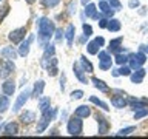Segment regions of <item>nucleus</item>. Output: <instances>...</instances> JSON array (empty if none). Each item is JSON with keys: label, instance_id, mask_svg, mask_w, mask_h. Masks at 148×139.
<instances>
[{"label": "nucleus", "instance_id": "nucleus-1", "mask_svg": "<svg viewBox=\"0 0 148 139\" xmlns=\"http://www.w3.org/2000/svg\"><path fill=\"white\" fill-rule=\"evenodd\" d=\"M54 32H56L54 22L49 20L48 17H42L39 20V40L42 42V43L49 42V39L53 37Z\"/></svg>", "mask_w": 148, "mask_h": 139}, {"label": "nucleus", "instance_id": "nucleus-2", "mask_svg": "<svg viewBox=\"0 0 148 139\" xmlns=\"http://www.w3.org/2000/svg\"><path fill=\"white\" fill-rule=\"evenodd\" d=\"M66 130L71 136H80L82 131H83V122H82V118L74 114L71 119L68 120L66 124Z\"/></svg>", "mask_w": 148, "mask_h": 139}, {"label": "nucleus", "instance_id": "nucleus-3", "mask_svg": "<svg viewBox=\"0 0 148 139\" xmlns=\"http://www.w3.org/2000/svg\"><path fill=\"white\" fill-rule=\"evenodd\" d=\"M54 116H56V110H48V111H45V113H42V118L39 120V124H37V133H42V131H45L46 127L49 125V122L54 119Z\"/></svg>", "mask_w": 148, "mask_h": 139}, {"label": "nucleus", "instance_id": "nucleus-4", "mask_svg": "<svg viewBox=\"0 0 148 139\" xmlns=\"http://www.w3.org/2000/svg\"><path fill=\"white\" fill-rule=\"evenodd\" d=\"M42 65L45 67V70L48 71V76L54 77L59 74V67H57V59L54 57H49V59H43L42 60Z\"/></svg>", "mask_w": 148, "mask_h": 139}, {"label": "nucleus", "instance_id": "nucleus-5", "mask_svg": "<svg viewBox=\"0 0 148 139\" xmlns=\"http://www.w3.org/2000/svg\"><path fill=\"white\" fill-rule=\"evenodd\" d=\"M14 67L12 60H8V59H0V79H6L11 73H14Z\"/></svg>", "mask_w": 148, "mask_h": 139}, {"label": "nucleus", "instance_id": "nucleus-6", "mask_svg": "<svg viewBox=\"0 0 148 139\" xmlns=\"http://www.w3.org/2000/svg\"><path fill=\"white\" fill-rule=\"evenodd\" d=\"M29 96H31V91H29V90H23V91L20 93V94L17 96L16 104L12 105V111H16V113H17V111L20 110L22 107H23V105H25L26 102H28V99H29Z\"/></svg>", "mask_w": 148, "mask_h": 139}, {"label": "nucleus", "instance_id": "nucleus-7", "mask_svg": "<svg viewBox=\"0 0 148 139\" xmlns=\"http://www.w3.org/2000/svg\"><path fill=\"white\" fill-rule=\"evenodd\" d=\"M25 34H26V30L25 28H17V30H14L9 32V40L12 42V43H20V42H23V39H25Z\"/></svg>", "mask_w": 148, "mask_h": 139}, {"label": "nucleus", "instance_id": "nucleus-8", "mask_svg": "<svg viewBox=\"0 0 148 139\" xmlns=\"http://www.w3.org/2000/svg\"><path fill=\"white\" fill-rule=\"evenodd\" d=\"M73 71H74V76H76L82 83H88V81H86V71L83 70L80 62H76L73 65Z\"/></svg>", "mask_w": 148, "mask_h": 139}, {"label": "nucleus", "instance_id": "nucleus-9", "mask_svg": "<svg viewBox=\"0 0 148 139\" xmlns=\"http://www.w3.org/2000/svg\"><path fill=\"white\" fill-rule=\"evenodd\" d=\"M123 37H117V39H113L110 42V46H108V51L110 53H114V54H120V53H125L127 50H123V46H120L122 43Z\"/></svg>", "mask_w": 148, "mask_h": 139}, {"label": "nucleus", "instance_id": "nucleus-10", "mask_svg": "<svg viewBox=\"0 0 148 139\" xmlns=\"http://www.w3.org/2000/svg\"><path fill=\"white\" fill-rule=\"evenodd\" d=\"M2 91H3V94H6V96H12L14 91H16V82L11 81V79L5 81L2 83Z\"/></svg>", "mask_w": 148, "mask_h": 139}, {"label": "nucleus", "instance_id": "nucleus-11", "mask_svg": "<svg viewBox=\"0 0 148 139\" xmlns=\"http://www.w3.org/2000/svg\"><path fill=\"white\" fill-rule=\"evenodd\" d=\"M96 119H97V125H99V134H106V133H108V130H110L108 120H106L103 116H100V114H97Z\"/></svg>", "mask_w": 148, "mask_h": 139}, {"label": "nucleus", "instance_id": "nucleus-12", "mask_svg": "<svg viewBox=\"0 0 148 139\" xmlns=\"http://www.w3.org/2000/svg\"><path fill=\"white\" fill-rule=\"evenodd\" d=\"M32 40H34V36H29L25 42H20V46H18V54H20L22 57L28 56V53H29V45H31Z\"/></svg>", "mask_w": 148, "mask_h": 139}, {"label": "nucleus", "instance_id": "nucleus-13", "mask_svg": "<svg viewBox=\"0 0 148 139\" xmlns=\"http://www.w3.org/2000/svg\"><path fill=\"white\" fill-rule=\"evenodd\" d=\"M99 9H97L96 5H92V3H88L86 6H85V16L86 17H91V19H96V20H99L100 19V14L97 12Z\"/></svg>", "mask_w": 148, "mask_h": 139}, {"label": "nucleus", "instance_id": "nucleus-14", "mask_svg": "<svg viewBox=\"0 0 148 139\" xmlns=\"http://www.w3.org/2000/svg\"><path fill=\"white\" fill-rule=\"evenodd\" d=\"M111 105L114 108H125L128 105V100L120 94V96H111Z\"/></svg>", "mask_w": 148, "mask_h": 139}, {"label": "nucleus", "instance_id": "nucleus-15", "mask_svg": "<svg viewBox=\"0 0 148 139\" xmlns=\"http://www.w3.org/2000/svg\"><path fill=\"white\" fill-rule=\"evenodd\" d=\"M17 54H18V51H16L12 46H5V48L0 51V56L5 59H8V60H14L17 57Z\"/></svg>", "mask_w": 148, "mask_h": 139}, {"label": "nucleus", "instance_id": "nucleus-16", "mask_svg": "<svg viewBox=\"0 0 148 139\" xmlns=\"http://www.w3.org/2000/svg\"><path fill=\"white\" fill-rule=\"evenodd\" d=\"M2 131H3V134H6V136H14V134L18 133V125L16 122H8V124H5Z\"/></svg>", "mask_w": 148, "mask_h": 139}, {"label": "nucleus", "instance_id": "nucleus-17", "mask_svg": "<svg viewBox=\"0 0 148 139\" xmlns=\"http://www.w3.org/2000/svg\"><path fill=\"white\" fill-rule=\"evenodd\" d=\"M74 114L79 116V118H82V119L90 118V116H91V108L88 105H80V107H77V108H76Z\"/></svg>", "mask_w": 148, "mask_h": 139}, {"label": "nucleus", "instance_id": "nucleus-18", "mask_svg": "<svg viewBox=\"0 0 148 139\" xmlns=\"http://www.w3.org/2000/svg\"><path fill=\"white\" fill-rule=\"evenodd\" d=\"M143 77H145V70H143V68H139L134 73L130 74V79H131L133 83H140L143 81Z\"/></svg>", "mask_w": 148, "mask_h": 139}, {"label": "nucleus", "instance_id": "nucleus-19", "mask_svg": "<svg viewBox=\"0 0 148 139\" xmlns=\"http://www.w3.org/2000/svg\"><path fill=\"white\" fill-rule=\"evenodd\" d=\"M91 82L94 83V87H96L99 91H102V93H106V91H110V87L106 85V83H105L103 81H100L99 77H94V76H92V77H91Z\"/></svg>", "mask_w": 148, "mask_h": 139}, {"label": "nucleus", "instance_id": "nucleus-20", "mask_svg": "<svg viewBox=\"0 0 148 139\" xmlns=\"http://www.w3.org/2000/svg\"><path fill=\"white\" fill-rule=\"evenodd\" d=\"M20 120H22V124H32L36 120V114L32 113V111H28L25 110V113H22L20 114Z\"/></svg>", "mask_w": 148, "mask_h": 139}, {"label": "nucleus", "instance_id": "nucleus-21", "mask_svg": "<svg viewBox=\"0 0 148 139\" xmlns=\"http://www.w3.org/2000/svg\"><path fill=\"white\" fill-rule=\"evenodd\" d=\"M74 36H76V28H74V25H69L66 28V32H65V39H66V43L71 46L73 42H74Z\"/></svg>", "mask_w": 148, "mask_h": 139}, {"label": "nucleus", "instance_id": "nucleus-22", "mask_svg": "<svg viewBox=\"0 0 148 139\" xmlns=\"http://www.w3.org/2000/svg\"><path fill=\"white\" fill-rule=\"evenodd\" d=\"M100 48H102V45L97 43L96 39H94V40H91V42H88V45H86V51H88L90 54H99Z\"/></svg>", "mask_w": 148, "mask_h": 139}, {"label": "nucleus", "instance_id": "nucleus-23", "mask_svg": "<svg viewBox=\"0 0 148 139\" xmlns=\"http://www.w3.org/2000/svg\"><path fill=\"white\" fill-rule=\"evenodd\" d=\"M43 88H45V82L43 81H37L36 85H34V90H32V96L34 97H42V93H43Z\"/></svg>", "mask_w": 148, "mask_h": 139}, {"label": "nucleus", "instance_id": "nucleus-24", "mask_svg": "<svg viewBox=\"0 0 148 139\" xmlns=\"http://www.w3.org/2000/svg\"><path fill=\"white\" fill-rule=\"evenodd\" d=\"M106 30L111 31V32H117V31H120V20H117V19H110Z\"/></svg>", "mask_w": 148, "mask_h": 139}, {"label": "nucleus", "instance_id": "nucleus-25", "mask_svg": "<svg viewBox=\"0 0 148 139\" xmlns=\"http://www.w3.org/2000/svg\"><path fill=\"white\" fill-rule=\"evenodd\" d=\"M49 97H39V110L40 113H45V111H48L51 107H49Z\"/></svg>", "mask_w": 148, "mask_h": 139}, {"label": "nucleus", "instance_id": "nucleus-26", "mask_svg": "<svg viewBox=\"0 0 148 139\" xmlns=\"http://www.w3.org/2000/svg\"><path fill=\"white\" fill-rule=\"evenodd\" d=\"M8 108H9V99H8V96L6 94L0 96V114L6 113Z\"/></svg>", "mask_w": 148, "mask_h": 139}, {"label": "nucleus", "instance_id": "nucleus-27", "mask_svg": "<svg viewBox=\"0 0 148 139\" xmlns=\"http://www.w3.org/2000/svg\"><path fill=\"white\" fill-rule=\"evenodd\" d=\"M80 63H82V67H83V70H85L86 73H92V71H94L92 63L86 59V56H82V57H80Z\"/></svg>", "mask_w": 148, "mask_h": 139}, {"label": "nucleus", "instance_id": "nucleus-28", "mask_svg": "<svg viewBox=\"0 0 148 139\" xmlns=\"http://www.w3.org/2000/svg\"><path fill=\"white\" fill-rule=\"evenodd\" d=\"M54 53H56L54 45H53V43H46V45H45V54H43V59H49V57H53Z\"/></svg>", "mask_w": 148, "mask_h": 139}, {"label": "nucleus", "instance_id": "nucleus-29", "mask_svg": "<svg viewBox=\"0 0 148 139\" xmlns=\"http://www.w3.org/2000/svg\"><path fill=\"white\" fill-rule=\"evenodd\" d=\"M90 100L92 102V104H96L97 107H100V108L103 110V111H110V108H108V105H106L105 102H102L100 99H97L96 96H90Z\"/></svg>", "mask_w": 148, "mask_h": 139}, {"label": "nucleus", "instance_id": "nucleus-30", "mask_svg": "<svg viewBox=\"0 0 148 139\" xmlns=\"http://www.w3.org/2000/svg\"><path fill=\"white\" fill-rule=\"evenodd\" d=\"M133 57L136 59V60H137V62L140 63V65H143V63L147 62V54L143 53V51H140V50H139V53H136V54H133Z\"/></svg>", "mask_w": 148, "mask_h": 139}, {"label": "nucleus", "instance_id": "nucleus-31", "mask_svg": "<svg viewBox=\"0 0 148 139\" xmlns=\"http://www.w3.org/2000/svg\"><path fill=\"white\" fill-rule=\"evenodd\" d=\"M128 56H125V54H122V53H120V54H117V56H116V59H114V62L116 63H117V65H125V63H127L128 62Z\"/></svg>", "mask_w": 148, "mask_h": 139}, {"label": "nucleus", "instance_id": "nucleus-32", "mask_svg": "<svg viewBox=\"0 0 148 139\" xmlns=\"http://www.w3.org/2000/svg\"><path fill=\"white\" fill-rule=\"evenodd\" d=\"M111 65H113V60L108 59V60H99V68L100 70H110L111 68Z\"/></svg>", "mask_w": 148, "mask_h": 139}, {"label": "nucleus", "instance_id": "nucleus-33", "mask_svg": "<svg viewBox=\"0 0 148 139\" xmlns=\"http://www.w3.org/2000/svg\"><path fill=\"white\" fill-rule=\"evenodd\" d=\"M99 9H100V12L102 14H106L111 9V6H110V3L108 2H105V0H100V3H99Z\"/></svg>", "mask_w": 148, "mask_h": 139}, {"label": "nucleus", "instance_id": "nucleus-34", "mask_svg": "<svg viewBox=\"0 0 148 139\" xmlns=\"http://www.w3.org/2000/svg\"><path fill=\"white\" fill-rule=\"evenodd\" d=\"M134 130H136V127H133V125H131V127H127V128H122V130H119V131H117V136H128L130 133L134 131Z\"/></svg>", "mask_w": 148, "mask_h": 139}, {"label": "nucleus", "instance_id": "nucleus-35", "mask_svg": "<svg viewBox=\"0 0 148 139\" xmlns=\"http://www.w3.org/2000/svg\"><path fill=\"white\" fill-rule=\"evenodd\" d=\"M145 116H148V108H139V111H136L134 113V119H142L145 118Z\"/></svg>", "mask_w": 148, "mask_h": 139}, {"label": "nucleus", "instance_id": "nucleus-36", "mask_svg": "<svg viewBox=\"0 0 148 139\" xmlns=\"http://www.w3.org/2000/svg\"><path fill=\"white\" fill-rule=\"evenodd\" d=\"M40 2L46 8H54V6H57V5H59L60 0H40Z\"/></svg>", "mask_w": 148, "mask_h": 139}, {"label": "nucleus", "instance_id": "nucleus-37", "mask_svg": "<svg viewBox=\"0 0 148 139\" xmlns=\"http://www.w3.org/2000/svg\"><path fill=\"white\" fill-rule=\"evenodd\" d=\"M131 67H125V65H122V67L119 68V74L120 76H130V74H131Z\"/></svg>", "mask_w": 148, "mask_h": 139}, {"label": "nucleus", "instance_id": "nucleus-38", "mask_svg": "<svg viewBox=\"0 0 148 139\" xmlns=\"http://www.w3.org/2000/svg\"><path fill=\"white\" fill-rule=\"evenodd\" d=\"M82 30H83V36L85 37H90L92 34V28H91V25H88V23H83Z\"/></svg>", "mask_w": 148, "mask_h": 139}, {"label": "nucleus", "instance_id": "nucleus-39", "mask_svg": "<svg viewBox=\"0 0 148 139\" xmlns=\"http://www.w3.org/2000/svg\"><path fill=\"white\" fill-rule=\"evenodd\" d=\"M128 62H130V67H131V70H139V68L142 67V65L139 63L137 60L133 57V56H130V60H128Z\"/></svg>", "mask_w": 148, "mask_h": 139}, {"label": "nucleus", "instance_id": "nucleus-40", "mask_svg": "<svg viewBox=\"0 0 148 139\" xmlns=\"http://www.w3.org/2000/svg\"><path fill=\"white\" fill-rule=\"evenodd\" d=\"M71 97H73V99H82V97H83V91L82 90H74L73 93H71Z\"/></svg>", "mask_w": 148, "mask_h": 139}, {"label": "nucleus", "instance_id": "nucleus-41", "mask_svg": "<svg viewBox=\"0 0 148 139\" xmlns=\"http://www.w3.org/2000/svg\"><path fill=\"white\" fill-rule=\"evenodd\" d=\"M108 3H110V6L113 8V9H116V11L122 8V5H120V2H119V0H110Z\"/></svg>", "mask_w": 148, "mask_h": 139}, {"label": "nucleus", "instance_id": "nucleus-42", "mask_svg": "<svg viewBox=\"0 0 148 139\" xmlns=\"http://www.w3.org/2000/svg\"><path fill=\"white\" fill-rule=\"evenodd\" d=\"M108 59H111L108 51H99V60H108Z\"/></svg>", "mask_w": 148, "mask_h": 139}, {"label": "nucleus", "instance_id": "nucleus-43", "mask_svg": "<svg viewBox=\"0 0 148 139\" xmlns=\"http://www.w3.org/2000/svg\"><path fill=\"white\" fill-rule=\"evenodd\" d=\"M8 12H9V6L6 5V6H5V8H2V12H0V22L3 20V19H5V16H6Z\"/></svg>", "mask_w": 148, "mask_h": 139}, {"label": "nucleus", "instance_id": "nucleus-44", "mask_svg": "<svg viewBox=\"0 0 148 139\" xmlns=\"http://www.w3.org/2000/svg\"><path fill=\"white\" fill-rule=\"evenodd\" d=\"M128 6L134 9V8L140 6V2H139V0H130V2H128Z\"/></svg>", "mask_w": 148, "mask_h": 139}, {"label": "nucleus", "instance_id": "nucleus-45", "mask_svg": "<svg viewBox=\"0 0 148 139\" xmlns=\"http://www.w3.org/2000/svg\"><path fill=\"white\" fill-rule=\"evenodd\" d=\"M74 12H76V3L71 2L69 6H68V14H74Z\"/></svg>", "mask_w": 148, "mask_h": 139}, {"label": "nucleus", "instance_id": "nucleus-46", "mask_svg": "<svg viewBox=\"0 0 148 139\" xmlns=\"http://www.w3.org/2000/svg\"><path fill=\"white\" fill-rule=\"evenodd\" d=\"M99 26L100 28H106L108 26V20H106V19H99Z\"/></svg>", "mask_w": 148, "mask_h": 139}, {"label": "nucleus", "instance_id": "nucleus-47", "mask_svg": "<svg viewBox=\"0 0 148 139\" xmlns=\"http://www.w3.org/2000/svg\"><path fill=\"white\" fill-rule=\"evenodd\" d=\"M62 37H63V31L60 30V28H59V30H56V39H57V40H60Z\"/></svg>", "mask_w": 148, "mask_h": 139}, {"label": "nucleus", "instance_id": "nucleus-48", "mask_svg": "<svg viewBox=\"0 0 148 139\" xmlns=\"http://www.w3.org/2000/svg\"><path fill=\"white\" fill-rule=\"evenodd\" d=\"M140 51H143L145 54H148V45H140V48H139Z\"/></svg>", "mask_w": 148, "mask_h": 139}, {"label": "nucleus", "instance_id": "nucleus-49", "mask_svg": "<svg viewBox=\"0 0 148 139\" xmlns=\"http://www.w3.org/2000/svg\"><path fill=\"white\" fill-rule=\"evenodd\" d=\"M111 74H113L114 77H117V76H120V74H119V70H111Z\"/></svg>", "mask_w": 148, "mask_h": 139}, {"label": "nucleus", "instance_id": "nucleus-50", "mask_svg": "<svg viewBox=\"0 0 148 139\" xmlns=\"http://www.w3.org/2000/svg\"><path fill=\"white\" fill-rule=\"evenodd\" d=\"M80 2H82V5H83V6H86V5L90 3V0H80Z\"/></svg>", "mask_w": 148, "mask_h": 139}, {"label": "nucleus", "instance_id": "nucleus-51", "mask_svg": "<svg viewBox=\"0 0 148 139\" xmlns=\"http://www.w3.org/2000/svg\"><path fill=\"white\" fill-rule=\"evenodd\" d=\"M36 0H26V3H34Z\"/></svg>", "mask_w": 148, "mask_h": 139}, {"label": "nucleus", "instance_id": "nucleus-52", "mask_svg": "<svg viewBox=\"0 0 148 139\" xmlns=\"http://www.w3.org/2000/svg\"><path fill=\"white\" fill-rule=\"evenodd\" d=\"M0 124H2V118H0Z\"/></svg>", "mask_w": 148, "mask_h": 139}, {"label": "nucleus", "instance_id": "nucleus-53", "mask_svg": "<svg viewBox=\"0 0 148 139\" xmlns=\"http://www.w3.org/2000/svg\"><path fill=\"white\" fill-rule=\"evenodd\" d=\"M0 2H2V0H0Z\"/></svg>", "mask_w": 148, "mask_h": 139}, {"label": "nucleus", "instance_id": "nucleus-54", "mask_svg": "<svg viewBox=\"0 0 148 139\" xmlns=\"http://www.w3.org/2000/svg\"><path fill=\"white\" fill-rule=\"evenodd\" d=\"M99 2H100V0H99Z\"/></svg>", "mask_w": 148, "mask_h": 139}]
</instances>
